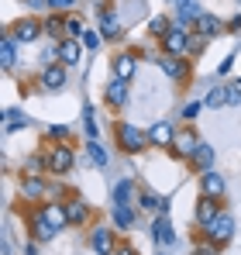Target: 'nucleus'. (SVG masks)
I'll return each mask as SVG.
<instances>
[{
    "label": "nucleus",
    "mask_w": 241,
    "mask_h": 255,
    "mask_svg": "<svg viewBox=\"0 0 241 255\" xmlns=\"http://www.w3.org/2000/svg\"><path fill=\"white\" fill-rule=\"evenodd\" d=\"M200 197H224V176L217 169H210V172H200Z\"/></svg>",
    "instance_id": "obj_19"
},
{
    "label": "nucleus",
    "mask_w": 241,
    "mask_h": 255,
    "mask_svg": "<svg viewBox=\"0 0 241 255\" xmlns=\"http://www.w3.org/2000/svg\"><path fill=\"white\" fill-rule=\"evenodd\" d=\"M190 169H197V172H210L214 169V145L203 141L200 148L193 152V159H190Z\"/></svg>",
    "instance_id": "obj_24"
},
{
    "label": "nucleus",
    "mask_w": 241,
    "mask_h": 255,
    "mask_svg": "<svg viewBox=\"0 0 241 255\" xmlns=\"http://www.w3.org/2000/svg\"><path fill=\"white\" fill-rule=\"evenodd\" d=\"M45 162H48V172L52 176H66V172H73V166H76V152L69 145H52L45 152Z\"/></svg>",
    "instance_id": "obj_3"
},
{
    "label": "nucleus",
    "mask_w": 241,
    "mask_h": 255,
    "mask_svg": "<svg viewBox=\"0 0 241 255\" xmlns=\"http://www.w3.org/2000/svg\"><path fill=\"white\" fill-rule=\"evenodd\" d=\"M100 42H104V35H100V31H86V35H83V48H90V52H97Z\"/></svg>",
    "instance_id": "obj_37"
},
{
    "label": "nucleus",
    "mask_w": 241,
    "mask_h": 255,
    "mask_svg": "<svg viewBox=\"0 0 241 255\" xmlns=\"http://www.w3.org/2000/svg\"><path fill=\"white\" fill-rule=\"evenodd\" d=\"M28 228H31V242H52L59 231L41 217V211H31V217H28Z\"/></svg>",
    "instance_id": "obj_15"
},
{
    "label": "nucleus",
    "mask_w": 241,
    "mask_h": 255,
    "mask_svg": "<svg viewBox=\"0 0 241 255\" xmlns=\"http://www.w3.org/2000/svg\"><path fill=\"white\" fill-rule=\"evenodd\" d=\"M111 69H114V80H124V83H131V80L138 76V55H131V52H120V55H114Z\"/></svg>",
    "instance_id": "obj_9"
},
{
    "label": "nucleus",
    "mask_w": 241,
    "mask_h": 255,
    "mask_svg": "<svg viewBox=\"0 0 241 255\" xmlns=\"http://www.w3.org/2000/svg\"><path fill=\"white\" fill-rule=\"evenodd\" d=\"M73 3H76V0H48V7H52V10H69Z\"/></svg>",
    "instance_id": "obj_42"
},
{
    "label": "nucleus",
    "mask_w": 241,
    "mask_h": 255,
    "mask_svg": "<svg viewBox=\"0 0 241 255\" xmlns=\"http://www.w3.org/2000/svg\"><path fill=\"white\" fill-rule=\"evenodd\" d=\"M83 131H86V141H97V134H100V131H97V121H93V107H90V104L83 107Z\"/></svg>",
    "instance_id": "obj_33"
},
{
    "label": "nucleus",
    "mask_w": 241,
    "mask_h": 255,
    "mask_svg": "<svg viewBox=\"0 0 241 255\" xmlns=\"http://www.w3.org/2000/svg\"><path fill=\"white\" fill-rule=\"evenodd\" d=\"M104 38H120V17L118 10H100V28H97Z\"/></svg>",
    "instance_id": "obj_25"
},
{
    "label": "nucleus",
    "mask_w": 241,
    "mask_h": 255,
    "mask_svg": "<svg viewBox=\"0 0 241 255\" xmlns=\"http://www.w3.org/2000/svg\"><path fill=\"white\" fill-rule=\"evenodd\" d=\"M28 7H35V10H41V7H48V0H24Z\"/></svg>",
    "instance_id": "obj_46"
},
{
    "label": "nucleus",
    "mask_w": 241,
    "mask_h": 255,
    "mask_svg": "<svg viewBox=\"0 0 241 255\" xmlns=\"http://www.w3.org/2000/svg\"><path fill=\"white\" fill-rule=\"evenodd\" d=\"M159 255H165V252H159Z\"/></svg>",
    "instance_id": "obj_47"
},
{
    "label": "nucleus",
    "mask_w": 241,
    "mask_h": 255,
    "mask_svg": "<svg viewBox=\"0 0 241 255\" xmlns=\"http://www.w3.org/2000/svg\"><path fill=\"white\" fill-rule=\"evenodd\" d=\"M138 207L141 211H152V214H169V197H159L152 190H141L138 193Z\"/></svg>",
    "instance_id": "obj_21"
},
{
    "label": "nucleus",
    "mask_w": 241,
    "mask_h": 255,
    "mask_svg": "<svg viewBox=\"0 0 241 255\" xmlns=\"http://www.w3.org/2000/svg\"><path fill=\"white\" fill-rule=\"evenodd\" d=\"M52 141H59V145H66L69 138H73V128L69 125H48V131H45Z\"/></svg>",
    "instance_id": "obj_34"
},
{
    "label": "nucleus",
    "mask_w": 241,
    "mask_h": 255,
    "mask_svg": "<svg viewBox=\"0 0 241 255\" xmlns=\"http://www.w3.org/2000/svg\"><path fill=\"white\" fill-rule=\"evenodd\" d=\"M114 138H118V145L127 152V155L148 148V131H138L131 121H118V125H114Z\"/></svg>",
    "instance_id": "obj_1"
},
{
    "label": "nucleus",
    "mask_w": 241,
    "mask_h": 255,
    "mask_svg": "<svg viewBox=\"0 0 241 255\" xmlns=\"http://www.w3.org/2000/svg\"><path fill=\"white\" fill-rule=\"evenodd\" d=\"M83 21L80 17H66V38H83Z\"/></svg>",
    "instance_id": "obj_36"
},
{
    "label": "nucleus",
    "mask_w": 241,
    "mask_h": 255,
    "mask_svg": "<svg viewBox=\"0 0 241 255\" xmlns=\"http://www.w3.org/2000/svg\"><path fill=\"white\" fill-rule=\"evenodd\" d=\"M224 90H228V104L238 107V104H241V83H228Z\"/></svg>",
    "instance_id": "obj_38"
},
{
    "label": "nucleus",
    "mask_w": 241,
    "mask_h": 255,
    "mask_svg": "<svg viewBox=\"0 0 241 255\" xmlns=\"http://www.w3.org/2000/svg\"><path fill=\"white\" fill-rule=\"evenodd\" d=\"M86 152H90V159H93V166H97V169H107L111 155H107V148H104L100 141H86Z\"/></svg>",
    "instance_id": "obj_29"
},
{
    "label": "nucleus",
    "mask_w": 241,
    "mask_h": 255,
    "mask_svg": "<svg viewBox=\"0 0 241 255\" xmlns=\"http://www.w3.org/2000/svg\"><path fill=\"white\" fill-rule=\"evenodd\" d=\"M152 242H155L159 249H169V245L176 242V231H172L169 214H155V221H152Z\"/></svg>",
    "instance_id": "obj_11"
},
{
    "label": "nucleus",
    "mask_w": 241,
    "mask_h": 255,
    "mask_svg": "<svg viewBox=\"0 0 241 255\" xmlns=\"http://www.w3.org/2000/svg\"><path fill=\"white\" fill-rule=\"evenodd\" d=\"M148 31H152V38L162 42V38L172 31V21H169V17H152V21H148Z\"/></svg>",
    "instance_id": "obj_32"
},
{
    "label": "nucleus",
    "mask_w": 241,
    "mask_h": 255,
    "mask_svg": "<svg viewBox=\"0 0 241 255\" xmlns=\"http://www.w3.org/2000/svg\"><path fill=\"white\" fill-rule=\"evenodd\" d=\"M134 217H138L134 207H114V224H118L120 231H131L134 228Z\"/></svg>",
    "instance_id": "obj_28"
},
{
    "label": "nucleus",
    "mask_w": 241,
    "mask_h": 255,
    "mask_svg": "<svg viewBox=\"0 0 241 255\" xmlns=\"http://www.w3.org/2000/svg\"><path fill=\"white\" fill-rule=\"evenodd\" d=\"M176 134H179V131L169 125V121H155V125L148 128V145H155V148H172Z\"/></svg>",
    "instance_id": "obj_12"
},
{
    "label": "nucleus",
    "mask_w": 241,
    "mask_h": 255,
    "mask_svg": "<svg viewBox=\"0 0 241 255\" xmlns=\"http://www.w3.org/2000/svg\"><path fill=\"white\" fill-rule=\"evenodd\" d=\"M28 125H31V118H28L24 111H17V107L3 111V131H14V128H28Z\"/></svg>",
    "instance_id": "obj_27"
},
{
    "label": "nucleus",
    "mask_w": 241,
    "mask_h": 255,
    "mask_svg": "<svg viewBox=\"0 0 241 255\" xmlns=\"http://www.w3.org/2000/svg\"><path fill=\"white\" fill-rule=\"evenodd\" d=\"M228 31H241V14H235V17L228 21Z\"/></svg>",
    "instance_id": "obj_44"
},
{
    "label": "nucleus",
    "mask_w": 241,
    "mask_h": 255,
    "mask_svg": "<svg viewBox=\"0 0 241 255\" xmlns=\"http://www.w3.org/2000/svg\"><path fill=\"white\" fill-rule=\"evenodd\" d=\"M83 59V38H62L59 42V62L62 66H80Z\"/></svg>",
    "instance_id": "obj_16"
},
{
    "label": "nucleus",
    "mask_w": 241,
    "mask_h": 255,
    "mask_svg": "<svg viewBox=\"0 0 241 255\" xmlns=\"http://www.w3.org/2000/svg\"><path fill=\"white\" fill-rule=\"evenodd\" d=\"M197 114H200V100H190V104L183 107V114H179V118H186V121H193Z\"/></svg>",
    "instance_id": "obj_39"
},
{
    "label": "nucleus",
    "mask_w": 241,
    "mask_h": 255,
    "mask_svg": "<svg viewBox=\"0 0 241 255\" xmlns=\"http://www.w3.org/2000/svg\"><path fill=\"white\" fill-rule=\"evenodd\" d=\"M190 31H186V24H172V31L162 38V52L165 55H179V59H186L190 55Z\"/></svg>",
    "instance_id": "obj_4"
},
{
    "label": "nucleus",
    "mask_w": 241,
    "mask_h": 255,
    "mask_svg": "<svg viewBox=\"0 0 241 255\" xmlns=\"http://www.w3.org/2000/svg\"><path fill=\"white\" fill-rule=\"evenodd\" d=\"M155 66H159V69L165 73V76H169V80H176V83L190 76V62H186V59H179V55H165V52H162Z\"/></svg>",
    "instance_id": "obj_7"
},
{
    "label": "nucleus",
    "mask_w": 241,
    "mask_h": 255,
    "mask_svg": "<svg viewBox=\"0 0 241 255\" xmlns=\"http://www.w3.org/2000/svg\"><path fill=\"white\" fill-rule=\"evenodd\" d=\"M41 35H48V38H66V21H59V17H48V21L41 24Z\"/></svg>",
    "instance_id": "obj_31"
},
{
    "label": "nucleus",
    "mask_w": 241,
    "mask_h": 255,
    "mask_svg": "<svg viewBox=\"0 0 241 255\" xmlns=\"http://www.w3.org/2000/svg\"><path fill=\"white\" fill-rule=\"evenodd\" d=\"M217 214H221V200H217V197H200V200H197V224H200V228H207Z\"/></svg>",
    "instance_id": "obj_20"
},
{
    "label": "nucleus",
    "mask_w": 241,
    "mask_h": 255,
    "mask_svg": "<svg viewBox=\"0 0 241 255\" xmlns=\"http://www.w3.org/2000/svg\"><path fill=\"white\" fill-rule=\"evenodd\" d=\"M90 249L97 255H114V231L107 228V224H100V228H93V235H90Z\"/></svg>",
    "instance_id": "obj_13"
},
{
    "label": "nucleus",
    "mask_w": 241,
    "mask_h": 255,
    "mask_svg": "<svg viewBox=\"0 0 241 255\" xmlns=\"http://www.w3.org/2000/svg\"><path fill=\"white\" fill-rule=\"evenodd\" d=\"M21 197H24V200H45V197H48V179H41V176H24V179H21Z\"/></svg>",
    "instance_id": "obj_17"
},
{
    "label": "nucleus",
    "mask_w": 241,
    "mask_h": 255,
    "mask_svg": "<svg viewBox=\"0 0 241 255\" xmlns=\"http://www.w3.org/2000/svg\"><path fill=\"white\" fill-rule=\"evenodd\" d=\"M38 211H41V217H45V221H48L55 231L69 228V221H66V207H62V204H41Z\"/></svg>",
    "instance_id": "obj_23"
},
{
    "label": "nucleus",
    "mask_w": 241,
    "mask_h": 255,
    "mask_svg": "<svg viewBox=\"0 0 241 255\" xmlns=\"http://www.w3.org/2000/svg\"><path fill=\"white\" fill-rule=\"evenodd\" d=\"M104 100H107L111 107H124V104H127V83H124V80H111V83L104 86Z\"/></svg>",
    "instance_id": "obj_22"
},
{
    "label": "nucleus",
    "mask_w": 241,
    "mask_h": 255,
    "mask_svg": "<svg viewBox=\"0 0 241 255\" xmlns=\"http://www.w3.org/2000/svg\"><path fill=\"white\" fill-rule=\"evenodd\" d=\"M203 45H207V38L193 35V38H190V55H200V52H203Z\"/></svg>",
    "instance_id": "obj_40"
},
{
    "label": "nucleus",
    "mask_w": 241,
    "mask_h": 255,
    "mask_svg": "<svg viewBox=\"0 0 241 255\" xmlns=\"http://www.w3.org/2000/svg\"><path fill=\"white\" fill-rule=\"evenodd\" d=\"M200 145H203L200 134H197L193 128H186V131H179V134H176V141H172V155H176V159H186V162H190V159H193V152H197Z\"/></svg>",
    "instance_id": "obj_5"
},
{
    "label": "nucleus",
    "mask_w": 241,
    "mask_h": 255,
    "mask_svg": "<svg viewBox=\"0 0 241 255\" xmlns=\"http://www.w3.org/2000/svg\"><path fill=\"white\" fill-rule=\"evenodd\" d=\"M200 3L197 0H179V24H186V21H193L197 24V17H200Z\"/></svg>",
    "instance_id": "obj_30"
},
{
    "label": "nucleus",
    "mask_w": 241,
    "mask_h": 255,
    "mask_svg": "<svg viewBox=\"0 0 241 255\" xmlns=\"http://www.w3.org/2000/svg\"><path fill=\"white\" fill-rule=\"evenodd\" d=\"M193 255H217V245H210L207 238H203V245H197V252Z\"/></svg>",
    "instance_id": "obj_41"
},
{
    "label": "nucleus",
    "mask_w": 241,
    "mask_h": 255,
    "mask_svg": "<svg viewBox=\"0 0 241 255\" xmlns=\"http://www.w3.org/2000/svg\"><path fill=\"white\" fill-rule=\"evenodd\" d=\"M238 83H241V80H238Z\"/></svg>",
    "instance_id": "obj_48"
},
{
    "label": "nucleus",
    "mask_w": 241,
    "mask_h": 255,
    "mask_svg": "<svg viewBox=\"0 0 241 255\" xmlns=\"http://www.w3.org/2000/svg\"><path fill=\"white\" fill-rule=\"evenodd\" d=\"M0 66H3V69H14V66H17V42H14L10 35L0 38Z\"/></svg>",
    "instance_id": "obj_26"
},
{
    "label": "nucleus",
    "mask_w": 241,
    "mask_h": 255,
    "mask_svg": "<svg viewBox=\"0 0 241 255\" xmlns=\"http://www.w3.org/2000/svg\"><path fill=\"white\" fill-rule=\"evenodd\" d=\"M7 35H10V38H14L17 45H31V42H35V38L41 35V24L35 21V17H21V21H17V24H14Z\"/></svg>",
    "instance_id": "obj_8"
},
{
    "label": "nucleus",
    "mask_w": 241,
    "mask_h": 255,
    "mask_svg": "<svg viewBox=\"0 0 241 255\" xmlns=\"http://www.w3.org/2000/svg\"><path fill=\"white\" fill-rule=\"evenodd\" d=\"M203 238H207L210 245L224 249V245L235 238V217H231L228 211H221L217 217H214V221H210V224H207V228H203Z\"/></svg>",
    "instance_id": "obj_2"
},
{
    "label": "nucleus",
    "mask_w": 241,
    "mask_h": 255,
    "mask_svg": "<svg viewBox=\"0 0 241 255\" xmlns=\"http://www.w3.org/2000/svg\"><path fill=\"white\" fill-rule=\"evenodd\" d=\"M231 62H235V55H228V59L217 66V73H221V76H224V73H231Z\"/></svg>",
    "instance_id": "obj_43"
},
{
    "label": "nucleus",
    "mask_w": 241,
    "mask_h": 255,
    "mask_svg": "<svg viewBox=\"0 0 241 255\" xmlns=\"http://www.w3.org/2000/svg\"><path fill=\"white\" fill-rule=\"evenodd\" d=\"M62 86H66V66L62 62H48L38 76V90L52 93V90H62Z\"/></svg>",
    "instance_id": "obj_6"
},
{
    "label": "nucleus",
    "mask_w": 241,
    "mask_h": 255,
    "mask_svg": "<svg viewBox=\"0 0 241 255\" xmlns=\"http://www.w3.org/2000/svg\"><path fill=\"white\" fill-rule=\"evenodd\" d=\"M224 28H228V24H224L217 14H200V17H197V24H193V35H200V38L210 42V38H217Z\"/></svg>",
    "instance_id": "obj_14"
},
{
    "label": "nucleus",
    "mask_w": 241,
    "mask_h": 255,
    "mask_svg": "<svg viewBox=\"0 0 241 255\" xmlns=\"http://www.w3.org/2000/svg\"><path fill=\"white\" fill-rule=\"evenodd\" d=\"M203 104H207V107H224V104H228V90H224V86H214V90L203 97Z\"/></svg>",
    "instance_id": "obj_35"
},
{
    "label": "nucleus",
    "mask_w": 241,
    "mask_h": 255,
    "mask_svg": "<svg viewBox=\"0 0 241 255\" xmlns=\"http://www.w3.org/2000/svg\"><path fill=\"white\" fill-rule=\"evenodd\" d=\"M62 207H66V221H69V228H83V224L90 221V204H86L83 197H76V193H73Z\"/></svg>",
    "instance_id": "obj_10"
},
{
    "label": "nucleus",
    "mask_w": 241,
    "mask_h": 255,
    "mask_svg": "<svg viewBox=\"0 0 241 255\" xmlns=\"http://www.w3.org/2000/svg\"><path fill=\"white\" fill-rule=\"evenodd\" d=\"M114 255H138V252H134V249H127V245H118V249H114Z\"/></svg>",
    "instance_id": "obj_45"
},
{
    "label": "nucleus",
    "mask_w": 241,
    "mask_h": 255,
    "mask_svg": "<svg viewBox=\"0 0 241 255\" xmlns=\"http://www.w3.org/2000/svg\"><path fill=\"white\" fill-rule=\"evenodd\" d=\"M138 186H134V179H120L118 186H114V193H111V200H114V207H131L134 200H138Z\"/></svg>",
    "instance_id": "obj_18"
}]
</instances>
